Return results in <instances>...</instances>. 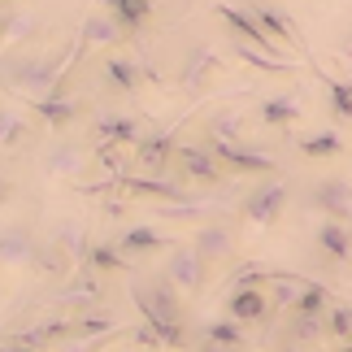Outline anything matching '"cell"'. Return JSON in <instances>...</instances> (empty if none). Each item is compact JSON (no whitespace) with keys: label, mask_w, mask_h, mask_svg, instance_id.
Wrapping results in <instances>:
<instances>
[{"label":"cell","mask_w":352,"mask_h":352,"mask_svg":"<svg viewBox=\"0 0 352 352\" xmlns=\"http://www.w3.org/2000/svg\"><path fill=\"white\" fill-rule=\"evenodd\" d=\"M131 305L140 318L161 335L166 348H187V327H183V292L166 274H148L131 283Z\"/></svg>","instance_id":"6da1fadb"},{"label":"cell","mask_w":352,"mask_h":352,"mask_svg":"<svg viewBox=\"0 0 352 352\" xmlns=\"http://www.w3.org/2000/svg\"><path fill=\"white\" fill-rule=\"evenodd\" d=\"M5 78H9V87H18L35 104V100L57 96L65 83V70L52 57H18V61H5Z\"/></svg>","instance_id":"7a4b0ae2"},{"label":"cell","mask_w":352,"mask_h":352,"mask_svg":"<svg viewBox=\"0 0 352 352\" xmlns=\"http://www.w3.org/2000/svg\"><path fill=\"white\" fill-rule=\"evenodd\" d=\"M226 74V61L218 57V48L209 44V39H196L192 48L183 52V70H179V83H183V91L187 96H205L209 91V83L213 78H222Z\"/></svg>","instance_id":"3957f363"},{"label":"cell","mask_w":352,"mask_h":352,"mask_svg":"<svg viewBox=\"0 0 352 352\" xmlns=\"http://www.w3.org/2000/svg\"><path fill=\"white\" fill-rule=\"evenodd\" d=\"M287 205H292V187L283 179H270V183H256L252 192H243L239 213H243V222H252V226H274L283 213H287Z\"/></svg>","instance_id":"277c9868"},{"label":"cell","mask_w":352,"mask_h":352,"mask_svg":"<svg viewBox=\"0 0 352 352\" xmlns=\"http://www.w3.org/2000/svg\"><path fill=\"white\" fill-rule=\"evenodd\" d=\"M174 161H179V170H183V179H192L200 187H226L231 183V174L222 170V161L213 157V148L205 140H183L179 144V153H174Z\"/></svg>","instance_id":"5b68a950"},{"label":"cell","mask_w":352,"mask_h":352,"mask_svg":"<svg viewBox=\"0 0 352 352\" xmlns=\"http://www.w3.org/2000/svg\"><path fill=\"white\" fill-rule=\"evenodd\" d=\"M161 274H166L183 296H200V292L209 287V261L192 248V243H179V248H170L166 270H161Z\"/></svg>","instance_id":"8992f818"},{"label":"cell","mask_w":352,"mask_h":352,"mask_svg":"<svg viewBox=\"0 0 352 352\" xmlns=\"http://www.w3.org/2000/svg\"><path fill=\"white\" fill-rule=\"evenodd\" d=\"M309 205H314L322 218L352 226V179H318L309 187Z\"/></svg>","instance_id":"52a82bcc"},{"label":"cell","mask_w":352,"mask_h":352,"mask_svg":"<svg viewBox=\"0 0 352 352\" xmlns=\"http://www.w3.org/2000/svg\"><path fill=\"white\" fill-rule=\"evenodd\" d=\"M209 148L222 161L226 174H278V161L270 153H261V148H243V144H209Z\"/></svg>","instance_id":"ba28073f"},{"label":"cell","mask_w":352,"mask_h":352,"mask_svg":"<svg viewBox=\"0 0 352 352\" xmlns=\"http://www.w3.org/2000/svg\"><path fill=\"white\" fill-rule=\"evenodd\" d=\"M187 243H192V248H196L200 256H205L209 265L231 261V256H235V231H231L226 222H205V226H196Z\"/></svg>","instance_id":"9c48e42d"},{"label":"cell","mask_w":352,"mask_h":352,"mask_svg":"<svg viewBox=\"0 0 352 352\" xmlns=\"http://www.w3.org/2000/svg\"><path fill=\"white\" fill-rule=\"evenodd\" d=\"M243 9H248L252 18H256V22H261L270 35L278 39V44H296V52H300V57H309V48H305V35H300V26H296V22L287 18V13L278 9V5H270V0H256V5H243Z\"/></svg>","instance_id":"30bf717a"},{"label":"cell","mask_w":352,"mask_h":352,"mask_svg":"<svg viewBox=\"0 0 352 352\" xmlns=\"http://www.w3.org/2000/svg\"><path fill=\"white\" fill-rule=\"evenodd\" d=\"M39 170L52 174V179H78L87 170V153L78 144H52L39 148Z\"/></svg>","instance_id":"8fae6325"},{"label":"cell","mask_w":352,"mask_h":352,"mask_svg":"<svg viewBox=\"0 0 352 352\" xmlns=\"http://www.w3.org/2000/svg\"><path fill=\"white\" fill-rule=\"evenodd\" d=\"M118 187H126L135 196H148V200H161V205H196L200 196H192L187 187L170 183V179H126V174H118Z\"/></svg>","instance_id":"7c38bea8"},{"label":"cell","mask_w":352,"mask_h":352,"mask_svg":"<svg viewBox=\"0 0 352 352\" xmlns=\"http://www.w3.org/2000/svg\"><path fill=\"white\" fill-rule=\"evenodd\" d=\"M314 243H318V252L327 256V261H335V265L352 261V226H344V222L322 218L318 231H314Z\"/></svg>","instance_id":"4fadbf2b"},{"label":"cell","mask_w":352,"mask_h":352,"mask_svg":"<svg viewBox=\"0 0 352 352\" xmlns=\"http://www.w3.org/2000/svg\"><path fill=\"white\" fill-rule=\"evenodd\" d=\"M270 292L265 287H239V292H226V318L231 322H265L270 314Z\"/></svg>","instance_id":"5bb4252c"},{"label":"cell","mask_w":352,"mask_h":352,"mask_svg":"<svg viewBox=\"0 0 352 352\" xmlns=\"http://www.w3.org/2000/svg\"><path fill=\"white\" fill-rule=\"evenodd\" d=\"M100 74H104V87L122 91V96H135V91H140V78H144L140 61L126 57V52H109L104 65H100Z\"/></svg>","instance_id":"9a60e30c"},{"label":"cell","mask_w":352,"mask_h":352,"mask_svg":"<svg viewBox=\"0 0 352 352\" xmlns=\"http://www.w3.org/2000/svg\"><path fill=\"white\" fill-rule=\"evenodd\" d=\"M35 252L39 243L35 235L26 231V226H5V235H0V261H5V270H22V265H35Z\"/></svg>","instance_id":"2e32d148"},{"label":"cell","mask_w":352,"mask_h":352,"mask_svg":"<svg viewBox=\"0 0 352 352\" xmlns=\"http://www.w3.org/2000/svg\"><path fill=\"white\" fill-rule=\"evenodd\" d=\"M109 335H118V314H109V309H83V314L70 318V340H109Z\"/></svg>","instance_id":"e0dca14e"},{"label":"cell","mask_w":352,"mask_h":352,"mask_svg":"<svg viewBox=\"0 0 352 352\" xmlns=\"http://www.w3.org/2000/svg\"><path fill=\"white\" fill-rule=\"evenodd\" d=\"M305 113H300V96L296 91H283V96H265L261 104H256V122L261 126H274V131H283V126H296Z\"/></svg>","instance_id":"ac0fdd59"},{"label":"cell","mask_w":352,"mask_h":352,"mask_svg":"<svg viewBox=\"0 0 352 352\" xmlns=\"http://www.w3.org/2000/svg\"><path fill=\"white\" fill-rule=\"evenodd\" d=\"M31 109H35V118L44 122V126L61 131V126H70V122L83 113V100H78V96H61V91H57V96H48V100H35Z\"/></svg>","instance_id":"d6986e66"},{"label":"cell","mask_w":352,"mask_h":352,"mask_svg":"<svg viewBox=\"0 0 352 352\" xmlns=\"http://www.w3.org/2000/svg\"><path fill=\"white\" fill-rule=\"evenodd\" d=\"M243 131H248V118L239 109H218L205 122V140L209 144H243Z\"/></svg>","instance_id":"ffe728a7"},{"label":"cell","mask_w":352,"mask_h":352,"mask_svg":"<svg viewBox=\"0 0 352 352\" xmlns=\"http://www.w3.org/2000/svg\"><path fill=\"white\" fill-rule=\"evenodd\" d=\"M126 39V31L109 18V13H91V18L78 26V44H87V48H113Z\"/></svg>","instance_id":"44dd1931"},{"label":"cell","mask_w":352,"mask_h":352,"mask_svg":"<svg viewBox=\"0 0 352 352\" xmlns=\"http://www.w3.org/2000/svg\"><path fill=\"white\" fill-rule=\"evenodd\" d=\"M96 135L104 144H113V148H135V144H144V135H140V118H118V113H104L96 118Z\"/></svg>","instance_id":"7402d4cb"},{"label":"cell","mask_w":352,"mask_h":352,"mask_svg":"<svg viewBox=\"0 0 352 352\" xmlns=\"http://www.w3.org/2000/svg\"><path fill=\"white\" fill-rule=\"evenodd\" d=\"M231 57L243 61V65H252V70H265V74H296L300 70V61H278V57H270V52H261V48L243 44V39H231Z\"/></svg>","instance_id":"603a6c76"},{"label":"cell","mask_w":352,"mask_h":352,"mask_svg":"<svg viewBox=\"0 0 352 352\" xmlns=\"http://www.w3.org/2000/svg\"><path fill=\"white\" fill-rule=\"evenodd\" d=\"M104 5H109V18H113L126 35H140L144 22L153 18V0H104Z\"/></svg>","instance_id":"cb8c5ba5"},{"label":"cell","mask_w":352,"mask_h":352,"mask_svg":"<svg viewBox=\"0 0 352 352\" xmlns=\"http://www.w3.org/2000/svg\"><path fill=\"white\" fill-rule=\"evenodd\" d=\"M179 153V144H174V131H161V135H148L144 144H135V161H140L144 170H161L166 161Z\"/></svg>","instance_id":"d4e9b609"},{"label":"cell","mask_w":352,"mask_h":352,"mask_svg":"<svg viewBox=\"0 0 352 352\" xmlns=\"http://www.w3.org/2000/svg\"><path fill=\"white\" fill-rule=\"evenodd\" d=\"M309 287V278L292 274V270H283V274L270 283V305L278 309V314H296V305H300V296Z\"/></svg>","instance_id":"484cf974"},{"label":"cell","mask_w":352,"mask_h":352,"mask_svg":"<svg viewBox=\"0 0 352 352\" xmlns=\"http://www.w3.org/2000/svg\"><path fill=\"white\" fill-rule=\"evenodd\" d=\"M118 248L122 252H157V248H179L170 235H161L157 226H131V231L118 235Z\"/></svg>","instance_id":"4316f807"},{"label":"cell","mask_w":352,"mask_h":352,"mask_svg":"<svg viewBox=\"0 0 352 352\" xmlns=\"http://www.w3.org/2000/svg\"><path fill=\"white\" fill-rule=\"evenodd\" d=\"M296 148H300V157H309V161H331V157H344V135L340 131H318V135H305V140L300 144H296Z\"/></svg>","instance_id":"83f0119b"},{"label":"cell","mask_w":352,"mask_h":352,"mask_svg":"<svg viewBox=\"0 0 352 352\" xmlns=\"http://www.w3.org/2000/svg\"><path fill=\"white\" fill-rule=\"evenodd\" d=\"M327 340V318L322 314H287V344H318Z\"/></svg>","instance_id":"f1b7e54d"},{"label":"cell","mask_w":352,"mask_h":352,"mask_svg":"<svg viewBox=\"0 0 352 352\" xmlns=\"http://www.w3.org/2000/svg\"><path fill=\"white\" fill-rule=\"evenodd\" d=\"M52 243L70 256L74 265H87V239L83 231H78V222H61V226H52Z\"/></svg>","instance_id":"f546056e"},{"label":"cell","mask_w":352,"mask_h":352,"mask_svg":"<svg viewBox=\"0 0 352 352\" xmlns=\"http://www.w3.org/2000/svg\"><path fill=\"white\" fill-rule=\"evenodd\" d=\"M322 83H327V109L335 122H344V126H352V83H344V78H327L322 74Z\"/></svg>","instance_id":"4dcf8cb0"},{"label":"cell","mask_w":352,"mask_h":352,"mask_svg":"<svg viewBox=\"0 0 352 352\" xmlns=\"http://www.w3.org/2000/svg\"><path fill=\"white\" fill-rule=\"evenodd\" d=\"M35 13L31 9H5V22H0V31H5V44H26V39L35 35Z\"/></svg>","instance_id":"1f68e13d"},{"label":"cell","mask_w":352,"mask_h":352,"mask_svg":"<svg viewBox=\"0 0 352 352\" xmlns=\"http://www.w3.org/2000/svg\"><path fill=\"white\" fill-rule=\"evenodd\" d=\"M70 265H74V261H70V256H65V252H61L52 239H48V243H39V252H35V270H39V274H48V278H61Z\"/></svg>","instance_id":"d6a6232c"},{"label":"cell","mask_w":352,"mask_h":352,"mask_svg":"<svg viewBox=\"0 0 352 352\" xmlns=\"http://www.w3.org/2000/svg\"><path fill=\"white\" fill-rule=\"evenodd\" d=\"M87 265L91 270H131L126 252H122L118 243H96V248H87Z\"/></svg>","instance_id":"836d02e7"},{"label":"cell","mask_w":352,"mask_h":352,"mask_svg":"<svg viewBox=\"0 0 352 352\" xmlns=\"http://www.w3.org/2000/svg\"><path fill=\"white\" fill-rule=\"evenodd\" d=\"M327 340L335 344H352V305H335L331 314H327Z\"/></svg>","instance_id":"e575fe53"},{"label":"cell","mask_w":352,"mask_h":352,"mask_svg":"<svg viewBox=\"0 0 352 352\" xmlns=\"http://www.w3.org/2000/svg\"><path fill=\"white\" fill-rule=\"evenodd\" d=\"M331 287H322V283H309L305 287V296H300V305H296V314H322L327 318L331 314Z\"/></svg>","instance_id":"d590c367"},{"label":"cell","mask_w":352,"mask_h":352,"mask_svg":"<svg viewBox=\"0 0 352 352\" xmlns=\"http://www.w3.org/2000/svg\"><path fill=\"white\" fill-rule=\"evenodd\" d=\"M205 340L222 344V348H239L243 344V327H239V322H209V327H205Z\"/></svg>","instance_id":"8d00e7d4"},{"label":"cell","mask_w":352,"mask_h":352,"mask_svg":"<svg viewBox=\"0 0 352 352\" xmlns=\"http://www.w3.org/2000/svg\"><path fill=\"white\" fill-rule=\"evenodd\" d=\"M78 300H100V283L96 278H87V283H78V287H70V292H61L57 296V305H78Z\"/></svg>","instance_id":"74e56055"},{"label":"cell","mask_w":352,"mask_h":352,"mask_svg":"<svg viewBox=\"0 0 352 352\" xmlns=\"http://www.w3.org/2000/svg\"><path fill=\"white\" fill-rule=\"evenodd\" d=\"M22 140H26V122L13 109H5V148H18Z\"/></svg>","instance_id":"f35d334b"},{"label":"cell","mask_w":352,"mask_h":352,"mask_svg":"<svg viewBox=\"0 0 352 352\" xmlns=\"http://www.w3.org/2000/svg\"><path fill=\"white\" fill-rule=\"evenodd\" d=\"M196 352H235V348H222V344H213V340H205V344H200Z\"/></svg>","instance_id":"ab89813d"},{"label":"cell","mask_w":352,"mask_h":352,"mask_svg":"<svg viewBox=\"0 0 352 352\" xmlns=\"http://www.w3.org/2000/svg\"><path fill=\"white\" fill-rule=\"evenodd\" d=\"M278 352H309V348H305V344H283Z\"/></svg>","instance_id":"60d3db41"},{"label":"cell","mask_w":352,"mask_h":352,"mask_svg":"<svg viewBox=\"0 0 352 352\" xmlns=\"http://www.w3.org/2000/svg\"><path fill=\"white\" fill-rule=\"evenodd\" d=\"M5 352H35V348H26V344H13V340H9V348H5Z\"/></svg>","instance_id":"b9f144b4"},{"label":"cell","mask_w":352,"mask_h":352,"mask_svg":"<svg viewBox=\"0 0 352 352\" xmlns=\"http://www.w3.org/2000/svg\"><path fill=\"white\" fill-rule=\"evenodd\" d=\"M344 57H352V35H348V39H344Z\"/></svg>","instance_id":"7bdbcfd3"},{"label":"cell","mask_w":352,"mask_h":352,"mask_svg":"<svg viewBox=\"0 0 352 352\" xmlns=\"http://www.w3.org/2000/svg\"><path fill=\"white\" fill-rule=\"evenodd\" d=\"M13 5H18V0H5V9H13Z\"/></svg>","instance_id":"ee69618b"},{"label":"cell","mask_w":352,"mask_h":352,"mask_svg":"<svg viewBox=\"0 0 352 352\" xmlns=\"http://www.w3.org/2000/svg\"><path fill=\"white\" fill-rule=\"evenodd\" d=\"M340 352H352V344H344V348H340Z\"/></svg>","instance_id":"f6af8a7d"},{"label":"cell","mask_w":352,"mask_h":352,"mask_svg":"<svg viewBox=\"0 0 352 352\" xmlns=\"http://www.w3.org/2000/svg\"><path fill=\"white\" fill-rule=\"evenodd\" d=\"M135 352H144V348H135Z\"/></svg>","instance_id":"bcb514c9"}]
</instances>
